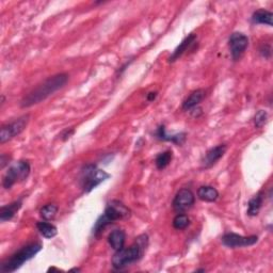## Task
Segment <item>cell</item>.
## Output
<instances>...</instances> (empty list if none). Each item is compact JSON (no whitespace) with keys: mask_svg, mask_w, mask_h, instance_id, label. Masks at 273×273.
<instances>
[{"mask_svg":"<svg viewBox=\"0 0 273 273\" xmlns=\"http://www.w3.org/2000/svg\"><path fill=\"white\" fill-rule=\"evenodd\" d=\"M29 118L30 116L28 114L23 115V116H21V118H18L17 120L2 126L1 131H0V143L3 144V143L12 140L19 134H22L25 131L26 126H27V124H28Z\"/></svg>","mask_w":273,"mask_h":273,"instance_id":"cell-7","label":"cell"},{"mask_svg":"<svg viewBox=\"0 0 273 273\" xmlns=\"http://www.w3.org/2000/svg\"><path fill=\"white\" fill-rule=\"evenodd\" d=\"M194 202H196V197H194L193 192L190 189H188V188H183L175 196L172 206L175 211L183 213L188 209H190L194 205Z\"/></svg>","mask_w":273,"mask_h":273,"instance_id":"cell-8","label":"cell"},{"mask_svg":"<svg viewBox=\"0 0 273 273\" xmlns=\"http://www.w3.org/2000/svg\"><path fill=\"white\" fill-rule=\"evenodd\" d=\"M41 250H42V245L40 243H30L28 245L24 246V248L14 253L11 257L5 259V261L1 264L0 271L3 273H11L16 271L17 269L21 268L26 262H28L31 258H34Z\"/></svg>","mask_w":273,"mask_h":273,"instance_id":"cell-4","label":"cell"},{"mask_svg":"<svg viewBox=\"0 0 273 273\" xmlns=\"http://www.w3.org/2000/svg\"><path fill=\"white\" fill-rule=\"evenodd\" d=\"M30 174V165L28 161L19 160L12 165L9 170L6 171L3 176L2 186L5 189H10V188L15 185L18 181H23L29 176Z\"/></svg>","mask_w":273,"mask_h":273,"instance_id":"cell-6","label":"cell"},{"mask_svg":"<svg viewBox=\"0 0 273 273\" xmlns=\"http://www.w3.org/2000/svg\"><path fill=\"white\" fill-rule=\"evenodd\" d=\"M73 134H74V129H69V131H68V129H67V131L62 134V139L66 141L68 138H70V136Z\"/></svg>","mask_w":273,"mask_h":273,"instance_id":"cell-26","label":"cell"},{"mask_svg":"<svg viewBox=\"0 0 273 273\" xmlns=\"http://www.w3.org/2000/svg\"><path fill=\"white\" fill-rule=\"evenodd\" d=\"M264 203V193L258 192L256 196L253 197L248 204V214L251 217H255L261 210L262 205Z\"/></svg>","mask_w":273,"mask_h":273,"instance_id":"cell-18","label":"cell"},{"mask_svg":"<svg viewBox=\"0 0 273 273\" xmlns=\"http://www.w3.org/2000/svg\"><path fill=\"white\" fill-rule=\"evenodd\" d=\"M69 271H80V269H78V268H73V269H70Z\"/></svg>","mask_w":273,"mask_h":273,"instance_id":"cell-28","label":"cell"},{"mask_svg":"<svg viewBox=\"0 0 273 273\" xmlns=\"http://www.w3.org/2000/svg\"><path fill=\"white\" fill-rule=\"evenodd\" d=\"M267 119H268V114L266 111H264V110H259V111L255 114V118H254V124L257 128H261L263 127L266 122H267Z\"/></svg>","mask_w":273,"mask_h":273,"instance_id":"cell-24","label":"cell"},{"mask_svg":"<svg viewBox=\"0 0 273 273\" xmlns=\"http://www.w3.org/2000/svg\"><path fill=\"white\" fill-rule=\"evenodd\" d=\"M198 197L200 200L204 201V202L213 203L216 202L219 198V192L214 187L211 186H202L199 188Z\"/></svg>","mask_w":273,"mask_h":273,"instance_id":"cell-16","label":"cell"},{"mask_svg":"<svg viewBox=\"0 0 273 273\" xmlns=\"http://www.w3.org/2000/svg\"><path fill=\"white\" fill-rule=\"evenodd\" d=\"M110 177V174L101 170L95 165H87L80 172V183L83 192L89 193Z\"/></svg>","mask_w":273,"mask_h":273,"instance_id":"cell-5","label":"cell"},{"mask_svg":"<svg viewBox=\"0 0 273 273\" xmlns=\"http://www.w3.org/2000/svg\"><path fill=\"white\" fill-rule=\"evenodd\" d=\"M22 205H23L22 200H18L11 204L2 206L0 208V221H1V222H5V221L12 220L15 217L17 211L21 209Z\"/></svg>","mask_w":273,"mask_h":273,"instance_id":"cell-14","label":"cell"},{"mask_svg":"<svg viewBox=\"0 0 273 273\" xmlns=\"http://www.w3.org/2000/svg\"><path fill=\"white\" fill-rule=\"evenodd\" d=\"M205 97V91L203 89H199L193 91V92L189 95V97L183 103V110L185 111H189V110H192L196 107H198L199 103L204 100Z\"/></svg>","mask_w":273,"mask_h":273,"instance_id":"cell-15","label":"cell"},{"mask_svg":"<svg viewBox=\"0 0 273 273\" xmlns=\"http://www.w3.org/2000/svg\"><path fill=\"white\" fill-rule=\"evenodd\" d=\"M58 212V206L54 205V204H48V205H45L44 207L41 208L40 210V214L41 217L44 219V220H53L56 214Z\"/></svg>","mask_w":273,"mask_h":273,"instance_id":"cell-23","label":"cell"},{"mask_svg":"<svg viewBox=\"0 0 273 273\" xmlns=\"http://www.w3.org/2000/svg\"><path fill=\"white\" fill-rule=\"evenodd\" d=\"M155 135L159 140L172 142V143H175V144H179V145L183 144V143L186 140V134L185 133H180V134H176V135H168L167 132H166L165 125H160L157 128V131H156Z\"/></svg>","mask_w":273,"mask_h":273,"instance_id":"cell-13","label":"cell"},{"mask_svg":"<svg viewBox=\"0 0 273 273\" xmlns=\"http://www.w3.org/2000/svg\"><path fill=\"white\" fill-rule=\"evenodd\" d=\"M147 242L148 237L146 235H141L129 248H122L119 251H115L111 261L112 267L115 270H122L128 267L129 265L138 262L146 249Z\"/></svg>","mask_w":273,"mask_h":273,"instance_id":"cell-2","label":"cell"},{"mask_svg":"<svg viewBox=\"0 0 273 273\" xmlns=\"http://www.w3.org/2000/svg\"><path fill=\"white\" fill-rule=\"evenodd\" d=\"M172 157H173V153L171 151H166L164 153H160L157 157H156V160H155V165L157 167L158 170H164V169H166L169 165H170Z\"/></svg>","mask_w":273,"mask_h":273,"instance_id":"cell-21","label":"cell"},{"mask_svg":"<svg viewBox=\"0 0 273 273\" xmlns=\"http://www.w3.org/2000/svg\"><path fill=\"white\" fill-rule=\"evenodd\" d=\"M272 18L273 14L267 10H258L253 13L252 22L254 24H263L268 25L269 27H272Z\"/></svg>","mask_w":273,"mask_h":273,"instance_id":"cell-19","label":"cell"},{"mask_svg":"<svg viewBox=\"0 0 273 273\" xmlns=\"http://www.w3.org/2000/svg\"><path fill=\"white\" fill-rule=\"evenodd\" d=\"M156 96H157V93H156V92L149 93V94L147 95V101H149V102H153V101L156 99Z\"/></svg>","mask_w":273,"mask_h":273,"instance_id":"cell-27","label":"cell"},{"mask_svg":"<svg viewBox=\"0 0 273 273\" xmlns=\"http://www.w3.org/2000/svg\"><path fill=\"white\" fill-rule=\"evenodd\" d=\"M68 80V76L64 73L49 77L47 80H45L34 91H31L27 96L24 97L21 102V106L23 108H29L31 106L36 105V103L45 101L46 99H48L50 95H53L54 93L57 92V91H59L60 89H62L64 86H66Z\"/></svg>","mask_w":273,"mask_h":273,"instance_id":"cell-1","label":"cell"},{"mask_svg":"<svg viewBox=\"0 0 273 273\" xmlns=\"http://www.w3.org/2000/svg\"><path fill=\"white\" fill-rule=\"evenodd\" d=\"M196 41H197V35L196 34H191L188 35L185 38V40L178 45V46L176 47V49L174 50V53L172 54V56L169 58V62L172 63V62L176 61L177 59H179V58L183 56L186 53V51L192 46L194 43H196Z\"/></svg>","mask_w":273,"mask_h":273,"instance_id":"cell-12","label":"cell"},{"mask_svg":"<svg viewBox=\"0 0 273 273\" xmlns=\"http://www.w3.org/2000/svg\"><path fill=\"white\" fill-rule=\"evenodd\" d=\"M257 241V236H241L235 233H227L222 237V243L229 248H243L255 244Z\"/></svg>","mask_w":273,"mask_h":273,"instance_id":"cell-10","label":"cell"},{"mask_svg":"<svg viewBox=\"0 0 273 273\" xmlns=\"http://www.w3.org/2000/svg\"><path fill=\"white\" fill-rule=\"evenodd\" d=\"M259 53L264 58H270L271 56V47L269 45H263V47L259 50Z\"/></svg>","mask_w":273,"mask_h":273,"instance_id":"cell-25","label":"cell"},{"mask_svg":"<svg viewBox=\"0 0 273 273\" xmlns=\"http://www.w3.org/2000/svg\"><path fill=\"white\" fill-rule=\"evenodd\" d=\"M249 46V37L240 32H235L229 38V47L234 61L241 58Z\"/></svg>","mask_w":273,"mask_h":273,"instance_id":"cell-9","label":"cell"},{"mask_svg":"<svg viewBox=\"0 0 273 273\" xmlns=\"http://www.w3.org/2000/svg\"><path fill=\"white\" fill-rule=\"evenodd\" d=\"M125 239H126V235H125V232L124 231H122V230H114L109 235L108 242H109L110 245H111V248L113 250L119 251L122 248H124Z\"/></svg>","mask_w":273,"mask_h":273,"instance_id":"cell-17","label":"cell"},{"mask_svg":"<svg viewBox=\"0 0 273 273\" xmlns=\"http://www.w3.org/2000/svg\"><path fill=\"white\" fill-rule=\"evenodd\" d=\"M36 227H37L38 232H40L43 235V237L47 238V239L54 238L55 236H57V234H58L57 227L54 224L48 223V222H37Z\"/></svg>","mask_w":273,"mask_h":273,"instance_id":"cell-20","label":"cell"},{"mask_svg":"<svg viewBox=\"0 0 273 273\" xmlns=\"http://www.w3.org/2000/svg\"><path fill=\"white\" fill-rule=\"evenodd\" d=\"M227 146L226 144H219L210 148L209 151H207L202 159V168L203 169H210L213 167L217 162L223 157L224 154L226 153Z\"/></svg>","mask_w":273,"mask_h":273,"instance_id":"cell-11","label":"cell"},{"mask_svg":"<svg viewBox=\"0 0 273 273\" xmlns=\"http://www.w3.org/2000/svg\"><path fill=\"white\" fill-rule=\"evenodd\" d=\"M190 224V219L185 213H178L176 217L173 219V227L175 230H185L188 225Z\"/></svg>","mask_w":273,"mask_h":273,"instance_id":"cell-22","label":"cell"},{"mask_svg":"<svg viewBox=\"0 0 273 273\" xmlns=\"http://www.w3.org/2000/svg\"><path fill=\"white\" fill-rule=\"evenodd\" d=\"M129 216H131V210H129L128 207L121 203L120 201H111L107 205L103 213L96 220L92 230L93 235L99 236L108 225L113 223L114 221L125 219Z\"/></svg>","mask_w":273,"mask_h":273,"instance_id":"cell-3","label":"cell"}]
</instances>
